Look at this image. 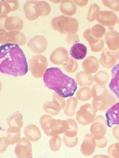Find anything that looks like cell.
<instances>
[{"mask_svg":"<svg viewBox=\"0 0 119 158\" xmlns=\"http://www.w3.org/2000/svg\"><path fill=\"white\" fill-rule=\"evenodd\" d=\"M27 60L17 44H7L0 47V71L15 77L23 76L28 72Z\"/></svg>","mask_w":119,"mask_h":158,"instance_id":"6da1fadb","label":"cell"},{"mask_svg":"<svg viewBox=\"0 0 119 158\" xmlns=\"http://www.w3.org/2000/svg\"><path fill=\"white\" fill-rule=\"evenodd\" d=\"M43 80L48 89L55 91L63 98L72 96L77 89V83L74 79L64 74L58 68L47 69Z\"/></svg>","mask_w":119,"mask_h":158,"instance_id":"7a4b0ae2","label":"cell"},{"mask_svg":"<svg viewBox=\"0 0 119 158\" xmlns=\"http://www.w3.org/2000/svg\"><path fill=\"white\" fill-rule=\"evenodd\" d=\"M92 106L98 111H105L117 102L115 96L105 86L94 85L92 88Z\"/></svg>","mask_w":119,"mask_h":158,"instance_id":"3957f363","label":"cell"},{"mask_svg":"<svg viewBox=\"0 0 119 158\" xmlns=\"http://www.w3.org/2000/svg\"><path fill=\"white\" fill-rule=\"evenodd\" d=\"M51 25L53 30L63 35L76 34L79 29V23L76 19L64 16L54 18Z\"/></svg>","mask_w":119,"mask_h":158,"instance_id":"277c9868","label":"cell"},{"mask_svg":"<svg viewBox=\"0 0 119 158\" xmlns=\"http://www.w3.org/2000/svg\"><path fill=\"white\" fill-rule=\"evenodd\" d=\"M29 70L36 78H41L44 76L48 62L46 57L39 55L33 57L28 62Z\"/></svg>","mask_w":119,"mask_h":158,"instance_id":"5b68a950","label":"cell"},{"mask_svg":"<svg viewBox=\"0 0 119 158\" xmlns=\"http://www.w3.org/2000/svg\"><path fill=\"white\" fill-rule=\"evenodd\" d=\"M96 110L90 104L86 103L80 108L76 115V120L83 126L93 123L96 118Z\"/></svg>","mask_w":119,"mask_h":158,"instance_id":"8992f818","label":"cell"},{"mask_svg":"<svg viewBox=\"0 0 119 158\" xmlns=\"http://www.w3.org/2000/svg\"><path fill=\"white\" fill-rule=\"evenodd\" d=\"M106 121L102 115H99L95 118V121L90 127V132L95 141L105 138L106 133Z\"/></svg>","mask_w":119,"mask_h":158,"instance_id":"52a82bcc","label":"cell"},{"mask_svg":"<svg viewBox=\"0 0 119 158\" xmlns=\"http://www.w3.org/2000/svg\"><path fill=\"white\" fill-rule=\"evenodd\" d=\"M15 153L19 158L32 157V148L31 142L27 138L21 139L16 144Z\"/></svg>","mask_w":119,"mask_h":158,"instance_id":"ba28073f","label":"cell"},{"mask_svg":"<svg viewBox=\"0 0 119 158\" xmlns=\"http://www.w3.org/2000/svg\"><path fill=\"white\" fill-rule=\"evenodd\" d=\"M48 42L46 39L42 35H36L27 43L32 52L35 54H41L47 50Z\"/></svg>","mask_w":119,"mask_h":158,"instance_id":"9c48e42d","label":"cell"},{"mask_svg":"<svg viewBox=\"0 0 119 158\" xmlns=\"http://www.w3.org/2000/svg\"><path fill=\"white\" fill-rule=\"evenodd\" d=\"M95 20L100 24L106 27L115 25L118 22V18L114 12L109 11H102L97 13Z\"/></svg>","mask_w":119,"mask_h":158,"instance_id":"30bf717a","label":"cell"},{"mask_svg":"<svg viewBox=\"0 0 119 158\" xmlns=\"http://www.w3.org/2000/svg\"><path fill=\"white\" fill-rule=\"evenodd\" d=\"M101 65L106 69H112L117 64L116 52L106 48L102 51L99 59Z\"/></svg>","mask_w":119,"mask_h":158,"instance_id":"8fae6325","label":"cell"},{"mask_svg":"<svg viewBox=\"0 0 119 158\" xmlns=\"http://www.w3.org/2000/svg\"><path fill=\"white\" fill-rule=\"evenodd\" d=\"M69 54L67 50L64 47L56 48L51 54L50 60L53 64L63 65L69 59Z\"/></svg>","mask_w":119,"mask_h":158,"instance_id":"7c38bea8","label":"cell"},{"mask_svg":"<svg viewBox=\"0 0 119 158\" xmlns=\"http://www.w3.org/2000/svg\"><path fill=\"white\" fill-rule=\"evenodd\" d=\"M109 31L105 35V41L109 50L116 51L119 49V33L112 27L108 28Z\"/></svg>","mask_w":119,"mask_h":158,"instance_id":"4fadbf2b","label":"cell"},{"mask_svg":"<svg viewBox=\"0 0 119 158\" xmlns=\"http://www.w3.org/2000/svg\"><path fill=\"white\" fill-rule=\"evenodd\" d=\"M1 19H6L10 12L16 11L20 8L19 1H1Z\"/></svg>","mask_w":119,"mask_h":158,"instance_id":"5bb4252c","label":"cell"},{"mask_svg":"<svg viewBox=\"0 0 119 158\" xmlns=\"http://www.w3.org/2000/svg\"><path fill=\"white\" fill-rule=\"evenodd\" d=\"M96 146V141L92 135L86 134L81 145V152L85 156H90L93 153Z\"/></svg>","mask_w":119,"mask_h":158,"instance_id":"9a60e30c","label":"cell"},{"mask_svg":"<svg viewBox=\"0 0 119 158\" xmlns=\"http://www.w3.org/2000/svg\"><path fill=\"white\" fill-rule=\"evenodd\" d=\"M23 21L21 18L17 16H12L6 19L4 23V26L5 29L8 31H20L23 28Z\"/></svg>","mask_w":119,"mask_h":158,"instance_id":"2e32d148","label":"cell"},{"mask_svg":"<svg viewBox=\"0 0 119 158\" xmlns=\"http://www.w3.org/2000/svg\"><path fill=\"white\" fill-rule=\"evenodd\" d=\"M108 127H111L115 124L119 125V102L113 105L106 113Z\"/></svg>","mask_w":119,"mask_h":158,"instance_id":"e0dca14e","label":"cell"},{"mask_svg":"<svg viewBox=\"0 0 119 158\" xmlns=\"http://www.w3.org/2000/svg\"><path fill=\"white\" fill-rule=\"evenodd\" d=\"M7 44H16L20 46L25 45L27 44V39L23 33L17 30H13L8 32Z\"/></svg>","mask_w":119,"mask_h":158,"instance_id":"ac0fdd59","label":"cell"},{"mask_svg":"<svg viewBox=\"0 0 119 158\" xmlns=\"http://www.w3.org/2000/svg\"><path fill=\"white\" fill-rule=\"evenodd\" d=\"M82 66L86 73L90 74L96 73L99 67V60L95 56L88 57L82 62Z\"/></svg>","mask_w":119,"mask_h":158,"instance_id":"d6986e66","label":"cell"},{"mask_svg":"<svg viewBox=\"0 0 119 158\" xmlns=\"http://www.w3.org/2000/svg\"><path fill=\"white\" fill-rule=\"evenodd\" d=\"M56 120L49 115L45 114L40 118L39 123L41 127L47 135L52 136V130Z\"/></svg>","mask_w":119,"mask_h":158,"instance_id":"ffe728a7","label":"cell"},{"mask_svg":"<svg viewBox=\"0 0 119 158\" xmlns=\"http://www.w3.org/2000/svg\"><path fill=\"white\" fill-rule=\"evenodd\" d=\"M24 135L26 138L32 142H36L41 139V132L39 128L36 125L30 124L25 128Z\"/></svg>","mask_w":119,"mask_h":158,"instance_id":"44dd1931","label":"cell"},{"mask_svg":"<svg viewBox=\"0 0 119 158\" xmlns=\"http://www.w3.org/2000/svg\"><path fill=\"white\" fill-rule=\"evenodd\" d=\"M112 79L109 87L119 99V62L111 71Z\"/></svg>","mask_w":119,"mask_h":158,"instance_id":"7402d4cb","label":"cell"},{"mask_svg":"<svg viewBox=\"0 0 119 158\" xmlns=\"http://www.w3.org/2000/svg\"><path fill=\"white\" fill-rule=\"evenodd\" d=\"M60 10L63 14L69 16H72L76 12V5L74 1L64 0L61 2Z\"/></svg>","mask_w":119,"mask_h":158,"instance_id":"603a6c76","label":"cell"},{"mask_svg":"<svg viewBox=\"0 0 119 158\" xmlns=\"http://www.w3.org/2000/svg\"><path fill=\"white\" fill-rule=\"evenodd\" d=\"M38 1H27L23 5V10L26 19L30 21H34L39 17L35 12V5Z\"/></svg>","mask_w":119,"mask_h":158,"instance_id":"cb8c5ba5","label":"cell"},{"mask_svg":"<svg viewBox=\"0 0 119 158\" xmlns=\"http://www.w3.org/2000/svg\"><path fill=\"white\" fill-rule=\"evenodd\" d=\"M87 48L84 44L77 43L72 46L70 49L72 57L76 60L84 59L86 56Z\"/></svg>","mask_w":119,"mask_h":158,"instance_id":"d4e9b609","label":"cell"},{"mask_svg":"<svg viewBox=\"0 0 119 158\" xmlns=\"http://www.w3.org/2000/svg\"><path fill=\"white\" fill-rule=\"evenodd\" d=\"M76 79L80 86H91L93 84V76L85 72L80 71L77 73Z\"/></svg>","mask_w":119,"mask_h":158,"instance_id":"484cf974","label":"cell"},{"mask_svg":"<svg viewBox=\"0 0 119 158\" xmlns=\"http://www.w3.org/2000/svg\"><path fill=\"white\" fill-rule=\"evenodd\" d=\"M6 138L9 145H14L21 139V130L17 127H10L6 131Z\"/></svg>","mask_w":119,"mask_h":158,"instance_id":"4316f807","label":"cell"},{"mask_svg":"<svg viewBox=\"0 0 119 158\" xmlns=\"http://www.w3.org/2000/svg\"><path fill=\"white\" fill-rule=\"evenodd\" d=\"M7 124L9 127L21 128L23 124V116L18 111L13 113L7 119Z\"/></svg>","mask_w":119,"mask_h":158,"instance_id":"83f0119b","label":"cell"},{"mask_svg":"<svg viewBox=\"0 0 119 158\" xmlns=\"http://www.w3.org/2000/svg\"><path fill=\"white\" fill-rule=\"evenodd\" d=\"M51 10L50 5L46 1H38L36 4L35 12L39 17L48 16Z\"/></svg>","mask_w":119,"mask_h":158,"instance_id":"f1b7e54d","label":"cell"},{"mask_svg":"<svg viewBox=\"0 0 119 158\" xmlns=\"http://www.w3.org/2000/svg\"><path fill=\"white\" fill-rule=\"evenodd\" d=\"M43 107L45 112L54 116L57 115L62 109L59 103L54 100L52 102H45Z\"/></svg>","mask_w":119,"mask_h":158,"instance_id":"f546056e","label":"cell"},{"mask_svg":"<svg viewBox=\"0 0 119 158\" xmlns=\"http://www.w3.org/2000/svg\"><path fill=\"white\" fill-rule=\"evenodd\" d=\"M78 101L76 97H71L66 101V106L64 112L66 116H72L76 114V108L78 104Z\"/></svg>","mask_w":119,"mask_h":158,"instance_id":"4dcf8cb0","label":"cell"},{"mask_svg":"<svg viewBox=\"0 0 119 158\" xmlns=\"http://www.w3.org/2000/svg\"><path fill=\"white\" fill-rule=\"evenodd\" d=\"M69 125L67 120L57 119L52 130V136L64 134L68 130Z\"/></svg>","mask_w":119,"mask_h":158,"instance_id":"1f68e13d","label":"cell"},{"mask_svg":"<svg viewBox=\"0 0 119 158\" xmlns=\"http://www.w3.org/2000/svg\"><path fill=\"white\" fill-rule=\"evenodd\" d=\"M110 77L109 73L105 71H100L94 76V80L98 85L104 86L109 82Z\"/></svg>","mask_w":119,"mask_h":158,"instance_id":"d6a6232c","label":"cell"},{"mask_svg":"<svg viewBox=\"0 0 119 158\" xmlns=\"http://www.w3.org/2000/svg\"><path fill=\"white\" fill-rule=\"evenodd\" d=\"M77 99L79 100L86 102L91 99L92 97V90L88 87L80 88L76 94Z\"/></svg>","mask_w":119,"mask_h":158,"instance_id":"836d02e7","label":"cell"},{"mask_svg":"<svg viewBox=\"0 0 119 158\" xmlns=\"http://www.w3.org/2000/svg\"><path fill=\"white\" fill-rule=\"evenodd\" d=\"M69 127L68 130L64 133V135L68 137H74L76 136L78 133V127L76 122L74 119L69 118L67 119Z\"/></svg>","mask_w":119,"mask_h":158,"instance_id":"e575fe53","label":"cell"},{"mask_svg":"<svg viewBox=\"0 0 119 158\" xmlns=\"http://www.w3.org/2000/svg\"><path fill=\"white\" fill-rule=\"evenodd\" d=\"M64 69L69 73H73L78 69V64L72 58H69L68 60L63 64Z\"/></svg>","mask_w":119,"mask_h":158,"instance_id":"d590c367","label":"cell"},{"mask_svg":"<svg viewBox=\"0 0 119 158\" xmlns=\"http://www.w3.org/2000/svg\"><path fill=\"white\" fill-rule=\"evenodd\" d=\"M91 30V34L96 38H102L105 35L106 32L105 27L100 24L95 25Z\"/></svg>","mask_w":119,"mask_h":158,"instance_id":"8d00e7d4","label":"cell"},{"mask_svg":"<svg viewBox=\"0 0 119 158\" xmlns=\"http://www.w3.org/2000/svg\"><path fill=\"white\" fill-rule=\"evenodd\" d=\"M62 145V139L59 135H55L49 141L50 149L53 152H57L60 149Z\"/></svg>","mask_w":119,"mask_h":158,"instance_id":"74e56055","label":"cell"},{"mask_svg":"<svg viewBox=\"0 0 119 158\" xmlns=\"http://www.w3.org/2000/svg\"><path fill=\"white\" fill-rule=\"evenodd\" d=\"M100 8L96 4H92L90 6L88 10V20L89 23H91L95 21V16L100 11Z\"/></svg>","mask_w":119,"mask_h":158,"instance_id":"f35d334b","label":"cell"},{"mask_svg":"<svg viewBox=\"0 0 119 158\" xmlns=\"http://www.w3.org/2000/svg\"><path fill=\"white\" fill-rule=\"evenodd\" d=\"M104 6L115 12L119 11V0H102Z\"/></svg>","mask_w":119,"mask_h":158,"instance_id":"ab89813d","label":"cell"},{"mask_svg":"<svg viewBox=\"0 0 119 158\" xmlns=\"http://www.w3.org/2000/svg\"><path fill=\"white\" fill-rule=\"evenodd\" d=\"M83 37L88 42L89 45H93L97 43L101 39L95 38L91 34L90 29H87L84 31L83 35Z\"/></svg>","mask_w":119,"mask_h":158,"instance_id":"60d3db41","label":"cell"},{"mask_svg":"<svg viewBox=\"0 0 119 158\" xmlns=\"http://www.w3.org/2000/svg\"><path fill=\"white\" fill-rule=\"evenodd\" d=\"M64 143L66 147L72 148L76 146L78 142V137H68L64 135L63 138Z\"/></svg>","mask_w":119,"mask_h":158,"instance_id":"b9f144b4","label":"cell"},{"mask_svg":"<svg viewBox=\"0 0 119 158\" xmlns=\"http://www.w3.org/2000/svg\"><path fill=\"white\" fill-rule=\"evenodd\" d=\"M108 152L111 157L119 158V142L113 144L109 147Z\"/></svg>","mask_w":119,"mask_h":158,"instance_id":"7bdbcfd3","label":"cell"},{"mask_svg":"<svg viewBox=\"0 0 119 158\" xmlns=\"http://www.w3.org/2000/svg\"><path fill=\"white\" fill-rule=\"evenodd\" d=\"M105 45V41L101 39L96 44L89 45L91 51L94 52H100L103 49Z\"/></svg>","mask_w":119,"mask_h":158,"instance_id":"ee69618b","label":"cell"},{"mask_svg":"<svg viewBox=\"0 0 119 158\" xmlns=\"http://www.w3.org/2000/svg\"><path fill=\"white\" fill-rule=\"evenodd\" d=\"M52 100H54L57 102L60 105L62 109H64L65 107L66 103L63 97L61 96L56 93L55 92L53 93L52 96Z\"/></svg>","mask_w":119,"mask_h":158,"instance_id":"f6af8a7d","label":"cell"},{"mask_svg":"<svg viewBox=\"0 0 119 158\" xmlns=\"http://www.w3.org/2000/svg\"><path fill=\"white\" fill-rule=\"evenodd\" d=\"M66 41L69 44H72L79 41V37L76 34L68 35L66 37Z\"/></svg>","mask_w":119,"mask_h":158,"instance_id":"bcb514c9","label":"cell"},{"mask_svg":"<svg viewBox=\"0 0 119 158\" xmlns=\"http://www.w3.org/2000/svg\"><path fill=\"white\" fill-rule=\"evenodd\" d=\"M9 145L6 137H2L1 138V152H3L6 150Z\"/></svg>","mask_w":119,"mask_h":158,"instance_id":"7dc6e473","label":"cell"},{"mask_svg":"<svg viewBox=\"0 0 119 158\" xmlns=\"http://www.w3.org/2000/svg\"><path fill=\"white\" fill-rule=\"evenodd\" d=\"M0 32H1V38H0L1 44H6L8 37V32L2 29H1Z\"/></svg>","mask_w":119,"mask_h":158,"instance_id":"c3c4849f","label":"cell"},{"mask_svg":"<svg viewBox=\"0 0 119 158\" xmlns=\"http://www.w3.org/2000/svg\"><path fill=\"white\" fill-rule=\"evenodd\" d=\"M96 145L99 148H105L107 144V140L106 138L103 139L96 140Z\"/></svg>","mask_w":119,"mask_h":158,"instance_id":"681fc988","label":"cell"},{"mask_svg":"<svg viewBox=\"0 0 119 158\" xmlns=\"http://www.w3.org/2000/svg\"><path fill=\"white\" fill-rule=\"evenodd\" d=\"M74 1L75 2V3L76 4L80 7H83L85 6L88 5V0H80V1L74 0Z\"/></svg>","mask_w":119,"mask_h":158,"instance_id":"f907efd6","label":"cell"},{"mask_svg":"<svg viewBox=\"0 0 119 158\" xmlns=\"http://www.w3.org/2000/svg\"><path fill=\"white\" fill-rule=\"evenodd\" d=\"M113 132L115 138L119 140V126H116L113 127Z\"/></svg>","mask_w":119,"mask_h":158,"instance_id":"816d5d0a","label":"cell"},{"mask_svg":"<svg viewBox=\"0 0 119 158\" xmlns=\"http://www.w3.org/2000/svg\"><path fill=\"white\" fill-rule=\"evenodd\" d=\"M116 57H117V59L119 60V49L116 52Z\"/></svg>","mask_w":119,"mask_h":158,"instance_id":"f5cc1de1","label":"cell"},{"mask_svg":"<svg viewBox=\"0 0 119 158\" xmlns=\"http://www.w3.org/2000/svg\"><path fill=\"white\" fill-rule=\"evenodd\" d=\"M117 23H118V24L119 25V20H118V22H117Z\"/></svg>","mask_w":119,"mask_h":158,"instance_id":"db71d44e","label":"cell"}]
</instances>
